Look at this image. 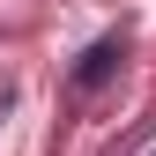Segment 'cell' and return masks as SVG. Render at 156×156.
I'll list each match as a JSON object with an SVG mask.
<instances>
[{
	"label": "cell",
	"mask_w": 156,
	"mask_h": 156,
	"mask_svg": "<svg viewBox=\"0 0 156 156\" xmlns=\"http://www.w3.org/2000/svg\"><path fill=\"white\" fill-rule=\"evenodd\" d=\"M119 60H126V45H119V37H97L82 60L67 67V89H74V97H97V89L112 82V74H119Z\"/></svg>",
	"instance_id": "obj_1"
}]
</instances>
